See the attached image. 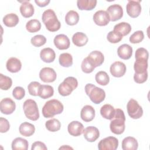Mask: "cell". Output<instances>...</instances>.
Instances as JSON below:
<instances>
[{"label": "cell", "instance_id": "7dc6e473", "mask_svg": "<svg viewBox=\"0 0 150 150\" xmlns=\"http://www.w3.org/2000/svg\"><path fill=\"white\" fill-rule=\"evenodd\" d=\"M148 79V71H145L143 73L137 74L135 73L134 75V80L135 82L138 84L144 83Z\"/></svg>", "mask_w": 150, "mask_h": 150}, {"label": "cell", "instance_id": "f546056e", "mask_svg": "<svg viewBox=\"0 0 150 150\" xmlns=\"http://www.w3.org/2000/svg\"><path fill=\"white\" fill-rule=\"evenodd\" d=\"M28 141L21 137H18L14 139L12 142V149L13 150H27L28 149Z\"/></svg>", "mask_w": 150, "mask_h": 150}, {"label": "cell", "instance_id": "277c9868", "mask_svg": "<svg viewBox=\"0 0 150 150\" xmlns=\"http://www.w3.org/2000/svg\"><path fill=\"white\" fill-rule=\"evenodd\" d=\"M85 91L89 96L91 101L94 104H98L103 102L105 98V93L103 89L94 84L88 83L85 86Z\"/></svg>", "mask_w": 150, "mask_h": 150}, {"label": "cell", "instance_id": "3957f363", "mask_svg": "<svg viewBox=\"0 0 150 150\" xmlns=\"http://www.w3.org/2000/svg\"><path fill=\"white\" fill-rule=\"evenodd\" d=\"M64 109L63 104L56 99H52L45 103L42 108V114L45 118H52L61 114Z\"/></svg>", "mask_w": 150, "mask_h": 150}, {"label": "cell", "instance_id": "d590c367", "mask_svg": "<svg viewBox=\"0 0 150 150\" xmlns=\"http://www.w3.org/2000/svg\"><path fill=\"white\" fill-rule=\"evenodd\" d=\"M41 23L38 19H31L26 24V29L30 33H35L40 30Z\"/></svg>", "mask_w": 150, "mask_h": 150}, {"label": "cell", "instance_id": "484cf974", "mask_svg": "<svg viewBox=\"0 0 150 150\" xmlns=\"http://www.w3.org/2000/svg\"><path fill=\"white\" fill-rule=\"evenodd\" d=\"M72 42L74 45L78 47H81L87 44L88 42V38L85 33L78 32L73 35Z\"/></svg>", "mask_w": 150, "mask_h": 150}, {"label": "cell", "instance_id": "4dcf8cb0", "mask_svg": "<svg viewBox=\"0 0 150 150\" xmlns=\"http://www.w3.org/2000/svg\"><path fill=\"white\" fill-rule=\"evenodd\" d=\"M19 21V17L14 13H8L3 18V23L7 27H14L17 25Z\"/></svg>", "mask_w": 150, "mask_h": 150}, {"label": "cell", "instance_id": "60d3db41", "mask_svg": "<svg viewBox=\"0 0 150 150\" xmlns=\"http://www.w3.org/2000/svg\"><path fill=\"white\" fill-rule=\"evenodd\" d=\"M81 68L84 73L88 74L93 72L96 67L93 65V64L88 60V59L87 57H86L82 61Z\"/></svg>", "mask_w": 150, "mask_h": 150}, {"label": "cell", "instance_id": "6da1fadb", "mask_svg": "<svg viewBox=\"0 0 150 150\" xmlns=\"http://www.w3.org/2000/svg\"><path fill=\"white\" fill-rule=\"evenodd\" d=\"M125 117L124 111L120 108L115 109V114L111 120L110 128L111 131L117 135L122 134L125 128Z\"/></svg>", "mask_w": 150, "mask_h": 150}, {"label": "cell", "instance_id": "7bdbcfd3", "mask_svg": "<svg viewBox=\"0 0 150 150\" xmlns=\"http://www.w3.org/2000/svg\"><path fill=\"white\" fill-rule=\"evenodd\" d=\"M144 38V34L143 31L138 30L135 32L129 37V42L131 43H139L143 40Z\"/></svg>", "mask_w": 150, "mask_h": 150}, {"label": "cell", "instance_id": "ba28073f", "mask_svg": "<svg viewBox=\"0 0 150 150\" xmlns=\"http://www.w3.org/2000/svg\"><path fill=\"white\" fill-rule=\"evenodd\" d=\"M118 146V140L114 137L102 139L98 144L99 150H115Z\"/></svg>", "mask_w": 150, "mask_h": 150}, {"label": "cell", "instance_id": "5b68a950", "mask_svg": "<svg viewBox=\"0 0 150 150\" xmlns=\"http://www.w3.org/2000/svg\"><path fill=\"white\" fill-rule=\"evenodd\" d=\"M26 117L32 121H36L39 118V112L36 102L32 99L26 100L23 105Z\"/></svg>", "mask_w": 150, "mask_h": 150}, {"label": "cell", "instance_id": "e0dca14e", "mask_svg": "<svg viewBox=\"0 0 150 150\" xmlns=\"http://www.w3.org/2000/svg\"><path fill=\"white\" fill-rule=\"evenodd\" d=\"M84 130L83 125L79 121H73L69 124L67 131L70 135L74 137H78L82 134Z\"/></svg>", "mask_w": 150, "mask_h": 150}, {"label": "cell", "instance_id": "ab89813d", "mask_svg": "<svg viewBox=\"0 0 150 150\" xmlns=\"http://www.w3.org/2000/svg\"><path fill=\"white\" fill-rule=\"evenodd\" d=\"M42 84L38 81H32L28 86L29 93L33 96H39L40 87Z\"/></svg>", "mask_w": 150, "mask_h": 150}, {"label": "cell", "instance_id": "f6af8a7d", "mask_svg": "<svg viewBox=\"0 0 150 150\" xmlns=\"http://www.w3.org/2000/svg\"><path fill=\"white\" fill-rule=\"evenodd\" d=\"M135 59H142L145 60H148L149 53L148 50L144 47H139L137 49L135 54Z\"/></svg>", "mask_w": 150, "mask_h": 150}, {"label": "cell", "instance_id": "44dd1931", "mask_svg": "<svg viewBox=\"0 0 150 150\" xmlns=\"http://www.w3.org/2000/svg\"><path fill=\"white\" fill-rule=\"evenodd\" d=\"M22 2L20 6V12L24 18H30L34 14L35 9L32 4L29 1H24Z\"/></svg>", "mask_w": 150, "mask_h": 150}, {"label": "cell", "instance_id": "836d02e7", "mask_svg": "<svg viewBox=\"0 0 150 150\" xmlns=\"http://www.w3.org/2000/svg\"><path fill=\"white\" fill-rule=\"evenodd\" d=\"M53 87L49 85H41L39 96L43 99H47L53 96Z\"/></svg>", "mask_w": 150, "mask_h": 150}, {"label": "cell", "instance_id": "83f0119b", "mask_svg": "<svg viewBox=\"0 0 150 150\" xmlns=\"http://www.w3.org/2000/svg\"><path fill=\"white\" fill-rule=\"evenodd\" d=\"M97 3L96 0H78L77 6L80 10L91 11L96 6Z\"/></svg>", "mask_w": 150, "mask_h": 150}, {"label": "cell", "instance_id": "1f68e13d", "mask_svg": "<svg viewBox=\"0 0 150 150\" xmlns=\"http://www.w3.org/2000/svg\"><path fill=\"white\" fill-rule=\"evenodd\" d=\"M148 60L142 59H136L134 64V69L135 73L141 74L147 71L148 69Z\"/></svg>", "mask_w": 150, "mask_h": 150}, {"label": "cell", "instance_id": "c3c4849f", "mask_svg": "<svg viewBox=\"0 0 150 150\" xmlns=\"http://www.w3.org/2000/svg\"><path fill=\"white\" fill-rule=\"evenodd\" d=\"M10 128L9 121L5 118H0V132L1 133L6 132Z\"/></svg>", "mask_w": 150, "mask_h": 150}, {"label": "cell", "instance_id": "52a82bcc", "mask_svg": "<svg viewBox=\"0 0 150 150\" xmlns=\"http://www.w3.org/2000/svg\"><path fill=\"white\" fill-rule=\"evenodd\" d=\"M127 109L128 115L133 119H138L143 115L142 107L135 100L131 98L127 104Z\"/></svg>", "mask_w": 150, "mask_h": 150}, {"label": "cell", "instance_id": "d4e9b609", "mask_svg": "<svg viewBox=\"0 0 150 150\" xmlns=\"http://www.w3.org/2000/svg\"><path fill=\"white\" fill-rule=\"evenodd\" d=\"M19 131L22 135L30 137L35 133V127L33 124L28 122H24L20 125Z\"/></svg>", "mask_w": 150, "mask_h": 150}, {"label": "cell", "instance_id": "9a60e30c", "mask_svg": "<svg viewBox=\"0 0 150 150\" xmlns=\"http://www.w3.org/2000/svg\"><path fill=\"white\" fill-rule=\"evenodd\" d=\"M84 138L90 142L96 141L100 137V132L97 128L94 126H89L83 130Z\"/></svg>", "mask_w": 150, "mask_h": 150}, {"label": "cell", "instance_id": "f35d334b", "mask_svg": "<svg viewBox=\"0 0 150 150\" xmlns=\"http://www.w3.org/2000/svg\"><path fill=\"white\" fill-rule=\"evenodd\" d=\"M12 85V79L8 76L0 74V87L2 90H8Z\"/></svg>", "mask_w": 150, "mask_h": 150}, {"label": "cell", "instance_id": "8992f818", "mask_svg": "<svg viewBox=\"0 0 150 150\" xmlns=\"http://www.w3.org/2000/svg\"><path fill=\"white\" fill-rule=\"evenodd\" d=\"M78 86L77 80L73 77H67L58 87V91L62 96H69Z\"/></svg>", "mask_w": 150, "mask_h": 150}, {"label": "cell", "instance_id": "ee69618b", "mask_svg": "<svg viewBox=\"0 0 150 150\" xmlns=\"http://www.w3.org/2000/svg\"><path fill=\"white\" fill-rule=\"evenodd\" d=\"M122 36L118 33L112 30L108 33L107 39L108 41L111 43H117L120 42L122 39Z\"/></svg>", "mask_w": 150, "mask_h": 150}, {"label": "cell", "instance_id": "7402d4cb", "mask_svg": "<svg viewBox=\"0 0 150 150\" xmlns=\"http://www.w3.org/2000/svg\"><path fill=\"white\" fill-rule=\"evenodd\" d=\"M117 54L120 58L124 60H128L132 56V48L128 44L121 45L117 49Z\"/></svg>", "mask_w": 150, "mask_h": 150}, {"label": "cell", "instance_id": "681fc988", "mask_svg": "<svg viewBox=\"0 0 150 150\" xmlns=\"http://www.w3.org/2000/svg\"><path fill=\"white\" fill-rule=\"evenodd\" d=\"M32 150H47V148L46 145L40 141H36L32 145Z\"/></svg>", "mask_w": 150, "mask_h": 150}, {"label": "cell", "instance_id": "d6a6232c", "mask_svg": "<svg viewBox=\"0 0 150 150\" xmlns=\"http://www.w3.org/2000/svg\"><path fill=\"white\" fill-rule=\"evenodd\" d=\"M79 21V13L73 10L69 11L65 16L66 23L70 26L76 25Z\"/></svg>", "mask_w": 150, "mask_h": 150}, {"label": "cell", "instance_id": "cb8c5ba5", "mask_svg": "<svg viewBox=\"0 0 150 150\" xmlns=\"http://www.w3.org/2000/svg\"><path fill=\"white\" fill-rule=\"evenodd\" d=\"M122 149L123 150H136L138 147L137 140L132 137H127L122 141Z\"/></svg>", "mask_w": 150, "mask_h": 150}, {"label": "cell", "instance_id": "8fae6325", "mask_svg": "<svg viewBox=\"0 0 150 150\" xmlns=\"http://www.w3.org/2000/svg\"><path fill=\"white\" fill-rule=\"evenodd\" d=\"M110 21L115 22L120 19L123 16V9L121 5L118 4H114L110 5L107 9Z\"/></svg>", "mask_w": 150, "mask_h": 150}, {"label": "cell", "instance_id": "5bb4252c", "mask_svg": "<svg viewBox=\"0 0 150 150\" xmlns=\"http://www.w3.org/2000/svg\"><path fill=\"white\" fill-rule=\"evenodd\" d=\"M125 64L121 62L117 61L113 63L110 68V71L112 76L115 77H121L123 76L126 72Z\"/></svg>", "mask_w": 150, "mask_h": 150}, {"label": "cell", "instance_id": "e575fe53", "mask_svg": "<svg viewBox=\"0 0 150 150\" xmlns=\"http://www.w3.org/2000/svg\"><path fill=\"white\" fill-rule=\"evenodd\" d=\"M59 62L62 66L69 67L73 64V57L70 53H63L60 54Z\"/></svg>", "mask_w": 150, "mask_h": 150}, {"label": "cell", "instance_id": "d6986e66", "mask_svg": "<svg viewBox=\"0 0 150 150\" xmlns=\"http://www.w3.org/2000/svg\"><path fill=\"white\" fill-rule=\"evenodd\" d=\"M87 57L95 67L101 66L104 60V56L103 54L98 50L91 52Z\"/></svg>", "mask_w": 150, "mask_h": 150}, {"label": "cell", "instance_id": "b9f144b4", "mask_svg": "<svg viewBox=\"0 0 150 150\" xmlns=\"http://www.w3.org/2000/svg\"><path fill=\"white\" fill-rule=\"evenodd\" d=\"M30 42L35 47H40L44 45L46 42V38L42 35H37L31 38Z\"/></svg>", "mask_w": 150, "mask_h": 150}, {"label": "cell", "instance_id": "603a6c76", "mask_svg": "<svg viewBox=\"0 0 150 150\" xmlns=\"http://www.w3.org/2000/svg\"><path fill=\"white\" fill-rule=\"evenodd\" d=\"M40 57L42 61L45 63L53 62L56 57V54L53 49L50 47H46L41 50Z\"/></svg>", "mask_w": 150, "mask_h": 150}, {"label": "cell", "instance_id": "f1b7e54d", "mask_svg": "<svg viewBox=\"0 0 150 150\" xmlns=\"http://www.w3.org/2000/svg\"><path fill=\"white\" fill-rule=\"evenodd\" d=\"M100 114L103 118L111 120L114 116L115 109L111 105L106 104L101 107Z\"/></svg>", "mask_w": 150, "mask_h": 150}, {"label": "cell", "instance_id": "8d00e7d4", "mask_svg": "<svg viewBox=\"0 0 150 150\" xmlns=\"http://www.w3.org/2000/svg\"><path fill=\"white\" fill-rule=\"evenodd\" d=\"M95 79L96 82L101 86H106L110 81V77L108 74L104 71H100L97 73Z\"/></svg>", "mask_w": 150, "mask_h": 150}, {"label": "cell", "instance_id": "74e56055", "mask_svg": "<svg viewBox=\"0 0 150 150\" xmlns=\"http://www.w3.org/2000/svg\"><path fill=\"white\" fill-rule=\"evenodd\" d=\"M45 127L50 132H56L60 129L61 124L57 119L52 118L46 122Z\"/></svg>", "mask_w": 150, "mask_h": 150}, {"label": "cell", "instance_id": "f907efd6", "mask_svg": "<svg viewBox=\"0 0 150 150\" xmlns=\"http://www.w3.org/2000/svg\"><path fill=\"white\" fill-rule=\"evenodd\" d=\"M35 3L37 4V5H38L40 7H45L46 6H47L49 3H50V1L49 0H44V1H39V0H35Z\"/></svg>", "mask_w": 150, "mask_h": 150}, {"label": "cell", "instance_id": "9c48e42d", "mask_svg": "<svg viewBox=\"0 0 150 150\" xmlns=\"http://www.w3.org/2000/svg\"><path fill=\"white\" fill-rule=\"evenodd\" d=\"M141 1H128L126 6L127 14L131 18L138 17L141 12Z\"/></svg>", "mask_w": 150, "mask_h": 150}, {"label": "cell", "instance_id": "7c38bea8", "mask_svg": "<svg viewBox=\"0 0 150 150\" xmlns=\"http://www.w3.org/2000/svg\"><path fill=\"white\" fill-rule=\"evenodd\" d=\"M16 108L15 103L11 98H3L0 102L1 112L6 115L11 114Z\"/></svg>", "mask_w": 150, "mask_h": 150}, {"label": "cell", "instance_id": "bcb514c9", "mask_svg": "<svg viewBox=\"0 0 150 150\" xmlns=\"http://www.w3.org/2000/svg\"><path fill=\"white\" fill-rule=\"evenodd\" d=\"M12 96L16 100H22L25 96V89L20 86L16 87L13 90Z\"/></svg>", "mask_w": 150, "mask_h": 150}, {"label": "cell", "instance_id": "4fadbf2b", "mask_svg": "<svg viewBox=\"0 0 150 150\" xmlns=\"http://www.w3.org/2000/svg\"><path fill=\"white\" fill-rule=\"evenodd\" d=\"M93 21L97 25L104 26L107 25L109 23L110 19L107 11L100 10L95 12L94 14Z\"/></svg>", "mask_w": 150, "mask_h": 150}, {"label": "cell", "instance_id": "ac0fdd59", "mask_svg": "<svg viewBox=\"0 0 150 150\" xmlns=\"http://www.w3.org/2000/svg\"><path fill=\"white\" fill-rule=\"evenodd\" d=\"M80 117L84 122H90L95 117V110L90 105L84 106L80 112Z\"/></svg>", "mask_w": 150, "mask_h": 150}, {"label": "cell", "instance_id": "7a4b0ae2", "mask_svg": "<svg viewBox=\"0 0 150 150\" xmlns=\"http://www.w3.org/2000/svg\"><path fill=\"white\" fill-rule=\"evenodd\" d=\"M42 19L49 31L54 32L60 29L61 23L53 10L48 9L45 11L42 14Z\"/></svg>", "mask_w": 150, "mask_h": 150}, {"label": "cell", "instance_id": "4316f807", "mask_svg": "<svg viewBox=\"0 0 150 150\" xmlns=\"http://www.w3.org/2000/svg\"><path fill=\"white\" fill-rule=\"evenodd\" d=\"M114 31L118 33L122 37L127 35L131 31V26L127 22H120L115 25L114 27Z\"/></svg>", "mask_w": 150, "mask_h": 150}, {"label": "cell", "instance_id": "2e32d148", "mask_svg": "<svg viewBox=\"0 0 150 150\" xmlns=\"http://www.w3.org/2000/svg\"><path fill=\"white\" fill-rule=\"evenodd\" d=\"M55 46L59 50H66L70 47V42L69 38L64 34H59L53 40Z\"/></svg>", "mask_w": 150, "mask_h": 150}, {"label": "cell", "instance_id": "816d5d0a", "mask_svg": "<svg viewBox=\"0 0 150 150\" xmlns=\"http://www.w3.org/2000/svg\"><path fill=\"white\" fill-rule=\"evenodd\" d=\"M73 149V148L69 146V145H63L61 147L59 148V149Z\"/></svg>", "mask_w": 150, "mask_h": 150}, {"label": "cell", "instance_id": "30bf717a", "mask_svg": "<svg viewBox=\"0 0 150 150\" xmlns=\"http://www.w3.org/2000/svg\"><path fill=\"white\" fill-rule=\"evenodd\" d=\"M39 77L45 83H52L56 80L57 74L53 69L51 67H44L39 72Z\"/></svg>", "mask_w": 150, "mask_h": 150}, {"label": "cell", "instance_id": "ffe728a7", "mask_svg": "<svg viewBox=\"0 0 150 150\" xmlns=\"http://www.w3.org/2000/svg\"><path fill=\"white\" fill-rule=\"evenodd\" d=\"M6 69L11 73H17L22 68V63L19 59L16 57H10L6 63Z\"/></svg>", "mask_w": 150, "mask_h": 150}]
</instances>
